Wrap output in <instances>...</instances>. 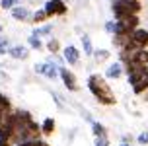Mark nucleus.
Listing matches in <instances>:
<instances>
[{
  "instance_id": "25",
  "label": "nucleus",
  "mask_w": 148,
  "mask_h": 146,
  "mask_svg": "<svg viewBox=\"0 0 148 146\" xmlns=\"http://www.w3.org/2000/svg\"><path fill=\"white\" fill-rule=\"evenodd\" d=\"M103 29L109 33V35H115V20H109V22H105Z\"/></svg>"
},
{
  "instance_id": "1",
  "label": "nucleus",
  "mask_w": 148,
  "mask_h": 146,
  "mask_svg": "<svg viewBox=\"0 0 148 146\" xmlns=\"http://www.w3.org/2000/svg\"><path fill=\"white\" fill-rule=\"evenodd\" d=\"M86 88L90 90V94L94 95V99H96L99 105H103V107H113V105H117V95H115V92L111 90L109 80L105 78L103 74L92 72L88 76V80H86Z\"/></svg>"
},
{
  "instance_id": "26",
  "label": "nucleus",
  "mask_w": 148,
  "mask_h": 146,
  "mask_svg": "<svg viewBox=\"0 0 148 146\" xmlns=\"http://www.w3.org/2000/svg\"><path fill=\"white\" fill-rule=\"evenodd\" d=\"M94 146H113V144H111L109 136H105V138H94Z\"/></svg>"
},
{
  "instance_id": "13",
  "label": "nucleus",
  "mask_w": 148,
  "mask_h": 146,
  "mask_svg": "<svg viewBox=\"0 0 148 146\" xmlns=\"http://www.w3.org/2000/svg\"><path fill=\"white\" fill-rule=\"evenodd\" d=\"M31 35L35 37H41V39H49L53 37V25L51 23H43V25H35L31 29Z\"/></svg>"
},
{
  "instance_id": "4",
  "label": "nucleus",
  "mask_w": 148,
  "mask_h": 146,
  "mask_svg": "<svg viewBox=\"0 0 148 146\" xmlns=\"http://www.w3.org/2000/svg\"><path fill=\"white\" fill-rule=\"evenodd\" d=\"M59 80L62 82V86L66 88L68 92H72V94L80 92V82H78V76H76V72H74L72 68H68L66 64H64V66H59Z\"/></svg>"
},
{
  "instance_id": "28",
  "label": "nucleus",
  "mask_w": 148,
  "mask_h": 146,
  "mask_svg": "<svg viewBox=\"0 0 148 146\" xmlns=\"http://www.w3.org/2000/svg\"><path fill=\"white\" fill-rule=\"evenodd\" d=\"M35 146H51V144H49V140H47V138H37Z\"/></svg>"
},
{
  "instance_id": "3",
  "label": "nucleus",
  "mask_w": 148,
  "mask_h": 146,
  "mask_svg": "<svg viewBox=\"0 0 148 146\" xmlns=\"http://www.w3.org/2000/svg\"><path fill=\"white\" fill-rule=\"evenodd\" d=\"M136 27H140V16H125L115 22V35H127L131 37Z\"/></svg>"
},
{
  "instance_id": "5",
  "label": "nucleus",
  "mask_w": 148,
  "mask_h": 146,
  "mask_svg": "<svg viewBox=\"0 0 148 146\" xmlns=\"http://www.w3.org/2000/svg\"><path fill=\"white\" fill-rule=\"evenodd\" d=\"M33 70H35L39 76H43L47 80H59V64L53 60V57L49 60H43V62H37L33 66Z\"/></svg>"
},
{
  "instance_id": "2",
  "label": "nucleus",
  "mask_w": 148,
  "mask_h": 146,
  "mask_svg": "<svg viewBox=\"0 0 148 146\" xmlns=\"http://www.w3.org/2000/svg\"><path fill=\"white\" fill-rule=\"evenodd\" d=\"M109 8L113 20L117 22L125 16H140V12L144 10V4H142V0H109Z\"/></svg>"
},
{
  "instance_id": "33",
  "label": "nucleus",
  "mask_w": 148,
  "mask_h": 146,
  "mask_svg": "<svg viewBox=\"0 0 148 146\" xmlns=\"http://www.w3.org/2000/svg\"><path fill=\"white\" fill-rule=\"evenodd\" d=\"M0 10H2V8H0Z\"/></svg>"
},
{
  "instance_id": "32",
  "label": "nucleus",
  "mask_w": 148,
  "mask_h": 146,
  "mask_svg": "<svg viewBox=\"0 0 148 146\" xmlns=\"http://www.w3.org/2000/svg\"><path fill=\"white\" fill-rule=\"evenodd\" d=\"M119 146H133V144H127V142H119Z\"/></svg>"
},
{
  "instance_id": "12",
  "label": "nucleus",
  "mask_w": 148,
  "mask_h": 146,
  "mask_svg": "<svg viewBox=\"0 0 148 146\" xmlns=\"http://www.w3.org/2000/svg\"><path fill=\"white\" fill-rule=\"evenodd\" d=\"M41 132H43V138H51L53 134L57 132V121L55 117H45L41 121Z\"/></svg>"
},
{
  "instance_id": "14",
  "label": "nucleus",
  "mask_w": 148,
  "mask_h": 146,
  "mask_svg": "<svg viewBox=\"0 0 148 146\" xmlns=\"http://www.w3.org/2000/svg\"><path fill=\"white\" fill-rule=\"evenodd\" d=\"M80 43H82V49H84V57L92 58L94 57V43H92V37L88 35V33H82L80 35Z\"/></svg>"
},
{
  "instance_id": "6",
  "label": "nucleus",
  "mask_w": 148,
  "mask_h": 146,
  "mask_svg": "<svg viewBox=\"0 0 148 146\" xmlns=\"http://www.w3.org/2000/svg\"><path fill=\"white\" fill-rule=\"evenodd\" d=\"M60 55H62V58H64V62H66L68 68H76V66H80V62H82V51L76 47V45H64Z\"/></svg>"
},
{
  "instance_id": "27",
  "label": "nucleus",
  "mask_w": 148,
  "mask_h": 146,
  "mask_svg": "<svg viewBox=\"0 0 148 146\" xmlns=\"http://www.w3.org/2000/svg\"><path fill=\"white\" fill-rule=\"evenodd\" d=\"M121 142H127V144H133V142H136V138H134L133 134H123V136H121Z\"/></svg>"
},
{
  "instance_id": "7",
  "label": "nucleus",
  "mask_w": 148,
  "mask_h": 146,
  "mask_svg": "<svg viewBox=\"0 0 148 146\" xmlns=\"http://www.w3.org/2000/svg\"><path fill=\"white\" fill-rule=\"evenodd\" d=\"M45 12L49 18H62L68 14V4L66 0H47L45 2Z\"/></svg>"
},
{
  "instance_id": "22",
  "label": "nucleus",
  "mask_w": 148,
  "mask_h": 146,
  "mask_svg": "<svg viewBox=\"0 0 148 146\" xmlns=\"http://www.w3.org/2000/svg\"><path fill=\"white\" fill-rule=\"evenodd\" d=\"M129 41H131V37H127V35H111V45H113L117 51H121Z\"/></svg>"
},
{
  "instance_id": "18",
  "label": "nucleus",
  "mask_w": 148,
  "mask_h": 146,
  "mask_svg": "<svg viewBox=\"0 0 148 146\" xmlns=\"http://www.w3.org/2000/svg\"><path fill=\"white\" fill-rule=\"evenodd\" d=\"M14 109H16V107H14V103H12V99H10L6 94L0 92V113L6 115V113H12Z\"/></svg>"
},
{
  "instance_id": "20",
  "label": "nucleus",
  "mask_w": 148,
  "mask_h": 146,
  "mask_svg": "<svg viewBox=\"0 0 148 146\" xmlns=\"http://www.w3.org/2000/svg\"><path fill=\"white\" fill-rule=\"evenodd\" d=\"M92 58L96 60L97 64H103V62H107V60L111 58V51H109V49H96Z\"/></svg>"
},
{
  "instance_id": "17",
  "label": "nucleus",
  "mask_w": 148,
  "mask_h": 146,
  "mask_svg": "<svg viewBox=\"0 0 148 146\" xmlns=\"http://www.w3.org/2000/svg\"><path fill=\"white\" fill-rule=\"evenodd\" d=\"M47 20H49V16L45 12V8L33 10V16H31V23H33V25H43V23H47Z\"/></svg>"
},
{
  "instance_id": "23",
  "label": "nucleus",
  "mask_w": 148,
  "mask_h": 146,
  "mask_svg": "<svg viewBox=\"0 0 148 146\" xmlns=\"http://www.w3.org/2000/svg\"><path fill=\"white\" fill-rule=\"evenodd\" d=\"M136 144L138 146H148V131H142L138 136H136Z\"/></svg>"
},
{
  "instance_id": "30",
  "label": "nucleus",
  "mask_w": 148,
  "mask_h": 146,
  "mask_svg": "<svg viewBox=\"0 0 148 146\" xmlns=\"http://www.w3.org/2000/svg\"><path fill=\"white\" fill-rule=\"evenodd\" d=\"M0 146H12V144H10L8 140H0Z\"/></svg>"
},
{
  "instance_id": "10",
  "label": "nucleus",
  "mask_w": 148,
  "mask_h": 146,
  "mask_svg": "<svg viewBox=\"0 0 148 146\" xmlns=\"http://www.w3.org/2000/svg\"><path fill=\"white\" fill-rule=\"evenodd\" d=\"M103 76L107 78V80H119V78H123V76H125V64L119 62V60L109 62V66L105 68Z\"/></svg>"
},
{
  "instance_id": "15",
  "label": "nucleus",
  "mask_w": 148,
  "mask_h": 146,
  "mask_svg": "<svg viewBox=\"0 0 148 146\" xmlns=\"http://www.w3.org/2000/svg\"><path fill=\"white\" fill-rule=\"evenodd\" d=\"M45 49L51 53V55H55V57H57V55H60V53H62V45H60V41L57 39V37H49V39L45 41Z\"/></svg>"
},
{
  "instance_id": "31",
  "label": "nucleus",
  "mask_w": 148,
  "mask_h": 146,
  "mask_svg": "<svg viewBox=\"0 0 148 146\" xmlns=\"http://www.w3.org/2000/svg\"><path fill=\"white\" fill-rule=\"evenodd\" d=\"M2 33H4V25L0 23V37H2Z\"/></svg>"
},
{
  "instance_id": "9",
  "label": "nucleus",
  "mask_w": 148,
  "mask_h": 146,
  "mask_svg": "<svg viewBox=\"0 0 148 146\" xmlns=\"http://www.w3.org/2000/svg\"><path fill=\"white\" fill-rule=\"evenodd\" d=\"M131 43L136 49H148V29L146 27H136L131 35Z\"/></svg>"
},
{
  "instance_id": "11",
  "label": "nucleus",
  "mask_w": 148,
  "mask_h": 146,
  "mask_svg": "<svg viewBox=\"0 0 148 146\" xmlns=\"http://www.w3.org/2000/svg\"><path fill=\"white\" fill-rule=\"evenodd\" d=\"M29 53L31 49L27 45H12V47H8V57L14 58V60H27Z\"/></svg>"
},
{
  "instance_id": "24",
  "label": "nucleus",
  "mask_w": 148,
  "mask_h": 146,
  "mask_svg": "<svg viewBox=\"0 0 148 146\" xmlns=\"http://www.w3.org/2000/svg\"><path fill=\"white\" fill-rule=\"evenodd\" d=\"M10 41L8 39H4V37H0V57H4V55H8V47H10Z\"/></svg>"
},
{
  "instance_id": "16",
  "label": "nucleus",
  "mask_w": 148,
  "mask_h": 146,
  "mask_svg": "<svg viewBox=\"0 0 148 146\" xmlns=\"http://www.w3.org/2000/svg\"><path fill=\"white\" fill-rule=\"evenodd\" d=\"M90 127H92V134H94V138H105V136H109V131H107V127H105L103 123L94 121Z\"/></svg>"
},
{
  "instance_id": "21",
  "label": "nucleus",
  "mask_w": 148,
  "mask_h": 146,
  "mask_svg": "<svg viewBox=\"0 0 148 146\" xmlns=\"http://www.w3.org/2000/svg\"><path fill=\"white\" fill-rule=\"evenodd\" d=\"M27 47L31 51H43L45 49V41L41 37H35V35H29L27 37Z\"/></svg>"
},
{
  "instance_id": "29",
  "label": "nucleus",
  "mask_w": 148,
  "mask_h": 146,
  "mask_svg": "<svg viewBox=\"0 0 148 146\" xmlns=\"http://www.w3.org/2000/svg\"><path fill=\"white\" fill-rule=\"evenodd\" d=\"M16 146H35V140H25V142H20Z\"/></svg>"
},
{
  "instance_id": "19",
  "label": "nucleus",
  "mask_w": 148,
  "mask_h": 146,
  "mask_svg": "<svg viewBox=\"0 0 148 146\" xmlns=\"http://www.w3.org/2000/svg\"><path fill=\"white\" fill-rule=\"evenodd\" d=\"M131 90H133V94L138 95V97L146 95V92H148V76H146V78H142V80H138L136 84H133Z\"/></svg>"
},
{
  "instance_id": "8",
  "label": "nucleus",
  "mask_w": 148,
  "mask_h": 146,
  "mask_svg": "<svg viewBox=\"0 0 148 146\" xmlns=\"http://www.w3.org/2000/svg\"><path fill=\"white\" fill-rule=\"evenodd\" d=\"M10 16H12V20H16V22H20V23H31L33 10L27 8L25 4H22V6H14L12 8V10H10Z\"/></svg>"
}]
</instances>
